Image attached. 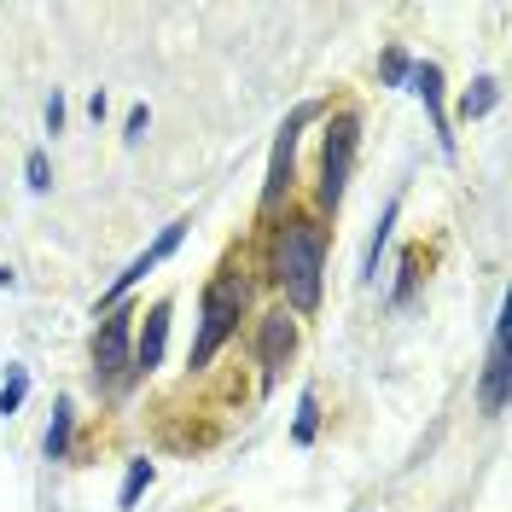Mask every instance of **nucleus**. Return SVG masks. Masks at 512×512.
<instances>
[{
  "label": "nucleus",
  "instance_id": "ddd939ff",
  "mask_svg": "<svg viewBox=\"0 0 512 512\" xmlns=\"http://www.w3.org/2000/svg\"><path fill=\"white\" fill-rule=\"evenodd\" d=\"M320 431V390L309 384L303 396H297V419H291V443H315Z\"/></svg>",
  "mask_w": 512,
  "mask_h": 512
},
{
  "label": "nucleus",
  "instance_id": "f8f14e48",
  "mask_svg": "<svg viewBox=\"0 0 512 512\" xmlns=\"http://www.w3.org/2000/svg\"><path fill=\"white\" fill-rule=\"evenodd\" d=\"M70 425H76V408H70V396H59V408H53V425H47V460H64L70 454Z\"/></svg>",
  "mask_w": 512,
  "mask_h": 512
},
{
  "label": "nucleus",
  "instance_id": "f3484780",
  "mask_svg": "<svg viewBox=\"0 0 512 512\" xmlns=\"http://www.w3.org/2000/svg\"><path fill=\"white\" fill-rule=\"evenodd\" d=\"M414 286H419V251H408L402 256V280H396V291H390V303H408Z\"/></svg>",
  "mask_w": 512,
  "mask_h": 512
},
{
  "label": "nucleus",
  "instance_id": "aec40b11",
  "mask_svg": "<svg viewBox=\"0 0 512 512\" xmlns=\"http://www.w3.org/2000/svg\"><path fill=\"white\" fill-rule=\"evenodd\" d=\"M146 123H152V111L134 105V111H128V140H146Z\"/></svg>",
  "mask_w": 512,
  "mask_h": 512
},
{
  "label": "nucleus",
  "instance_id": "6e6552de",
  "mask_svg": "<svg viewBox=\"0 0 512 512\" xmlns=\"http://www.w3.org/2000/svg\"><path fill=\"white\" fill-rule=\"evenodd\" d=\"M507 315H495V338H489V367H483V384H478V408L483 414H501L507 408Z\"/></svg>",
  "mask_w": 512,
  "mask_h": 512
},
{
  "label": "nucleus",
  "instance_id": "a211bd4d",
  "mask_svg": "<svg viewBox=\"0 0 512 512\" xmlns=\"http://www.w3.org/2000/svg\"><path fill=\"white\" fill-rule=\"evenodd\" d=\"M24 175H30V187H35V192H47V187H53V169H47V152H30V163H24Z\"/></svg>",
  "mask_w": 512,
  "mask_h": 512
},
{
  "label": "nucleus",
  "instance_id": "f257e3e1",
  "mask_svg": "<svg viewBox=\"0 0 512 512\" xmlns=\"http://www.w3.org/2000/svg\"><path fill=\"white\" fill-rule=\"evenodd\" d=\"M320 268H326V227L315 216H286L268 245V280L286 291L297 315L320 309Z\"/></svg>",
  "mask_w": 512,
  "mask_h": 512
},
{
  "label": "nucleus",
  "instance_id": "39448f33",
  "mask_svg": "<svg viewBox=\"0 0 512 512\" xmlns=\"http://www.w3.org/2000/svg\"><path fill=\"white\" fill-rule=\"evenodd\" d=\"M309 117H320V105H297L286 123H280V134H274V152H268V181H262V210H280V198L291 192V169H297V134H303V123Z\"/></svg>",
  "mask_w": 512,
  "mask_h": 512
},
{
  "label": "nucleus",
  "instance_id": "423d86ee",
  "mask_svg": "<svg viewBox=\"0 0 512 512\" xmlns=\"http://www.w3.org/2000/svg\"><path fill=\"white\" fill-rule=\"evenodd\" d=\"M291 350H297V326H291L286 309H274V315H262V326H256V361H262V384L274 390V379H280V367L291 361Z\"/></svg>",
  "mask_w": 512,
  "mask_h": 512
},
{
  "label": "nucleus",
  "instance_id": "412c9836",
  "mask_svg": "<svg viewBox=\"0 0 512 512\" xmlns=\"http://www.w3.org/2000/svg\"><path fill=\"white\" fill-rule=\"evenodd\" d=\"M47 128H53V134L64 128V94H53V99H47Z\"/></svg>",
  "mask_w": 512,
  "mask_h": 512
},
{
  "label": "nucleus",
  "instance_id": "f03ea898",
  "mask_svg": "<svg viewBox=\"0 0 512 512\" xmlns=\"http://www.w3.org/2000/svg\"><path fill=\"white\" fill-rule=\"evenodd\" d=\"M245 303H251V280H245V274H233V268H222V274L204 286V303H198V332H192V355H187L192 373H198V367H210V355L233 338V326H239V315H245Z\"/></svg>",
  "mask_w": 512,
  "mask_h": 512
},
{
  "label": "nucleus",
  "instance_id": "7ed1b4c3",
  "mask_svg": "<svg viewBox=\"0 0 512 512\" xmlns=\"http://www.w3.org/2000/svg\"><path fill=\"white\" fill-rule=\"evenodd\" d=\"M355 146H361V117L355 111H338L326 123V140H320V210H338L344 204V187H350V169H355Z\"/></svg>",
  "mask_w": 512,
  "mask_h": 512
},
{
  "label": "nucleus",
  "instance_id": "6ab92c4d",
  "mask_svg": "<svg viewBox=\"0 0 512 512\" xmlns=\"http://www.w3.org/2000/svg\"><path fill=\"white\" fill-rule=\"evenodd\" d=\"M408 70H414V59H408L402 47H396V53H384V82H390V88H396V82H408Z\"/></svg>",
  "mask_w": 512,
  "mask_h": 512
},
{
  "label": "nucleus",
  "instance_id": "1a4fd4ad",
  "mask_svg": "<svg viewBox=\"0 0 512 512\" xmlns=\"http://www.w3.org/2000/svg\"><path fill=\"white\" fill-rule=\"evenodd\" d=\"M163 344H169V303H152L146 326L134 332V361H128V373H134V379H146V373L163 361Z\"/></svg>",
  "mask_w": 512,
  "mask_h": 512
},
{
  "label": "nucleus",
  "instance_id": "20e7f679",
  "mask_svg": "<svg viewBox=\"0 0 512 512\" xmlns=\"http://www.w3.org/2000/svg\"><path fill=\"white\" fill-rule=\"evenodd\" d=\"M128 361H134V315L128 309H111L105 326L94 332V384L111 390V384L128 379Z\"/></svg>",
  "mask_w": 512,
  "mask_h": 512
},
{
  "label": "nucleus",
  "instance_id": "9d476101",
  "mask_svg": "<svg viewBox=\"0 0 512 512\" xmlns=\"http://www.w3.org/2000/svg\"><path fill=\"white\" fill-rule=\"evenodd\" d=\"M408 88L425 99V111H431V128H437V146H443L448 158H454V134H448V111H443V70H437V64H414V70H408Z\"/></svg>",
  "mask_w": 512,
  "mask_h": 512
},
{
  "label": "nucleus",
  "instance_id": "4be33fe9",
  "mask_svg": "<svg viewBox=\"0 0 512 512\" xmlns=\"http://www.w3.org/2000/svg\"><path fill=\"white\" fill-rule=\"evenodd\" d=\"M12 286H18V274H12V268L0 262V291H12Z\"/></svg>",
  "mask_w": 512,
  "mask_h": 512
},
{
  "label": "nucleus",
  "instance_id": "dca6fc26",
  "mask_svg": "<svg viewBox=\"0 0 512 512\" xmlns=\"http://www.w3.org/2000/svg\"><path fill=\"white\" fill-rule=\"evenodd\" d=\"M146 483H152V460H134V466H128V478H123V495H117V507H134Z\"/></svg>",
  "mask_w": 512,
  "mask_h": 512
},
{
  "label": "nucleus",
  "instance_id": "4468645a",
  "mask_svg": "<svg viewBox=\"0 0 512 512\" xmlns=\"http://www.w3.org/2000/svg\"><path fill=\"white\" fill-rule=\"evenodd\" d=\"M396 210H402V204L390 198V204H384V216H379V227H373V239H367V262H361V274H367V280L379 274V251H384V239H390V227H396Z\"/></svg>",
  "mask_w": 512,
  "mask_h": 512
},
{
  "label": "nucleus",
  "instance_id": "0eeeda50",
  "mask_svg": "<svg viewBox=\"0 0 512 512\" xmlns=\"http://www.w3.org/2000/svg\"><path fill=\"white\" fill-rule=\"evenodd\" d=\"M187 227H192V222H169V227H163V233H158V245H146V251L134 256V262L123 268V274H117V286L105 291V309H117V303H123V291H134V286H140V280H146V274H152V268L163 262V256H169L175 245H181V239H187Z\"/></svg>",
  "mask_w": 512,
  "mask_h": 512
},
{
  "label": "nucleus",
  "instance_id": "2eb2a0df",
  "mask_svg": "<svg viewBox=\"0 0 512 512\" xmlns=\"http://www.w3.org/2000/svg\"><path fill=\"white\" fill-rule=\"evenodd\" d=\"M30 396V373L24 367H6V384H0V414H18Z\"/></svg>",
  "mask_w": 512,
  "mask_h": 512
},
{
  "label": "nucleus",
  "instance_id": "9b49d317",
  "mask_svg": "<svg viewBox=\"0 0 512 512\" xmlns=\"http://www.w3.org/2000/svg\"><path fill=\"white\" fill-rule=\"evenodd\" d=\"M495 99H501V82H495V76H478V82L460 94V117H466V123H478V117L495 111Z\"/></svg>",
  "mask_w": 512,
  "mask_h": 512
}]
</instances>
